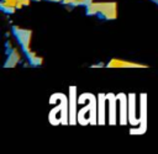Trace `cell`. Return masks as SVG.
Here are the masks:
<instances>
[{"label": "cell", "mask_w": 158, "mask_h": 154, "mask_svg": "<svg viewBox=\"0 0 158 154\" xmlns=\"http://www.w3.org/2000/svg\"><path fill=\"white\" fill-rule=\"evenodd\" d=\"M106 99L109 101V120H110V124H115L116 123V100L117 97L114 94H107Z\"/></svg>", "instance_id": "9c48e42d"}, {"label": "cell", "mask_w": 158, "mask_h": 154, "mask_svg": "<svg viewBox=\"0 0 158 154\" xmlns=\"http://www.w3.org/2000/svg\"><path fill=\"white\" fill-rule=\"evenodd\" d=\"M128 122L133 126L141 124L139 118H136V95H128Z\"/></svg>", "instance_id": "8992f818"}, {"label": "cell", "mask_w": 158, "mask_h": 154, "mask_svg": "<svg viewBox=\"0 0 158 154\" xmlns=\"http://www.w3.org/2000/svg\"><path fill=\"white\" fill-rule=\"evenodd\" d=\"M14 32L19 39V42L22 46V49L27 53L30 52V43H31V34L32 32L28 30H23V28H19L17 26L14 27Z\"/></svg>", "instance_id": "277c9868"}, {"label": "cell", "mask_w": 158, "mask_h": 154, "mask_svg": "<svg viewBox=\"0 0 158 154\" xmlns=\"http://www.w3.org/2000/svg\"><path fill=\"white\" fill-rule=\"evenodd\" d=\"M35 1H40V0H35Z\"/></svg>", "instance_id": "9a60e30c"}, {"label": "cell", "mask_w": 158, "mask_h": 154, "mask_svg": "<svg viewBox=\"0 0 158 154\" xmlns=\"http://www.w3.org/2000/svg\"><path fill=\"white\" fill-rule=\"evenodd\" d=\"M101 14L105 18H116V2H91L88 6V15Z\"/></svg>", "instance_id": "7a4b0ae2"}, {"label": "cell", "mask_w": 158, "mask_h": 154, "mask_svg": "<svg viewBox=\"0 0 158 154\" xmlns=\"http://www.w3.org/2000/svg\"><path fill=\"white\" fill-rule=\"evenodd\" d=\"M58 101H56L54 103H57ZM67 110H68V106H67V99L58 105H56V107L49 112V116H48V120L52 124H67L68 123V115H67Z\"/></svg>", "instance_id": "3957f363"}, {"label": "cell", "mask_w": 158, "mask_h": 154, "mask_svg": "<svg viewBox=\"0 0 158 154\" xmlns=\"http://www.w3.org/2000/svg\"><path fill=\"white\" fill-rule=\"evenodd\" d=\"M146 102H147V99H146V94H142L141 95V128L143 129V132L146 131V113H147V108H146Z\"/></svg>", "instance_id": "8fae6325"}, {"label": "cell", "mask_w": 158, "mask_h": 154, "mask_svg": "<svg viewBox=\"0 0 158 154\" xmlns=\"http://www.w3.org/2000/svg\"><path fill=\"white\" fill-rule=\"evenodd\" d=\"M118 100V107H120V123L121 124H126L127 120H128V97L125 94H118L117 96Z\"/></svg>", "instance_id": "5b68a950"}, {"label": "cell", "mask_w": 158, "mask_h": 154, "mask_svg": "<svg viewBox=\"0 0 158 154\" xmlns=\"http://www.w3.org/2000/svg\"><path fill=\"white\" fill-rule=\"evenodd\" d=\"M109 68H146L147 65L133 63V62H125V60H118V59H111L107 63Z\"/></svg>", "instance_id": "ba28073f"}, {"label": "cell", "mask_w": 158, "mask_h": 154, "mask_svg": "<svg viewBox=\"0 0 158 154\" xmlns=\"http://www.w3.org/2000/svg\"><path fill=\"white\" fill-rule=\"evenodd\" d=\"M27 55H28L30 63H31L32 65H40V64H42V58L38 57L36 53H33V52H27Z\"/></svg>", "instance_id": "4fadbf2b"}, {"label": "cell", "mask_w": 158, "mask_h": 154, "mask_svg": "<svg viewBox=\"0 0 158 154\" xmlns=\"http://www.w3.org/2000/svg\"><path fill=\"white\" fill-rule=\"evenodd\" d=\"M106 95L99 94L98 97V122L99 124L105 123V102H106Z\"/></svg>", "instance_id": "30bf717a"}, {"label": "cell", "mask_w": 158, "mask_h": 154, "mask_svg": "<svg viewBox=\"0 0 158 154\" xmlns=\"http://www.w3.org/2000/svg\"><path fill=\"white\" fill-rule=\"evenodd\" d=\"M64 4H73L74 2V0H62Z\"/></svg>", "instance_id": "5bb4252c"}, {"label": "cell", "mask_w": 158, "mask_h": 154, "mask_svg": "<svg viewBox=\"0 0 158 154\" xmlns=\"http://www.w3.org/2000/svg\"><path fill=\"white\" fill-rule=\"evenodd\" d=\"M78 105H81V108L78 112L77 120L81 124H95L98 118L96 112V100L93 96V94H81L78 97Z\"/></svg>", "instance_id": "6da1fadb"}, {"label": "cell", "mask_w": 158, "mask_h": 154, "mask_svg": "<svg viewBox=\"0 0 158 154\" xmlns=\"http://www.w3.org/2000/svg\"><path fill=\"white\" fill-rule=\"evenodd\" d=\"M19 60H20V54H19L17 49L14 48L10 52V55H9V58H7L6 63H5V67H15Z\"/></svg>", "instance_id": "7c38bea8"}, {"label": "cell", "mask_w": 158, "mask_h": 154, "mask_svg": "<svg viewBox=\"0 0 158 154\" xmlns=\"http://www.w3.org/2000/svg\"><path fill=\"white\" fill-rule=\"evenodd\" d=\"M75 86H72L70 87V94H69V122L70 124H75V115L77 113V106H75V102H78L77 100V96H75Z\"/></svg>", "instance_id": "52a82bcc"}]
</instances>
